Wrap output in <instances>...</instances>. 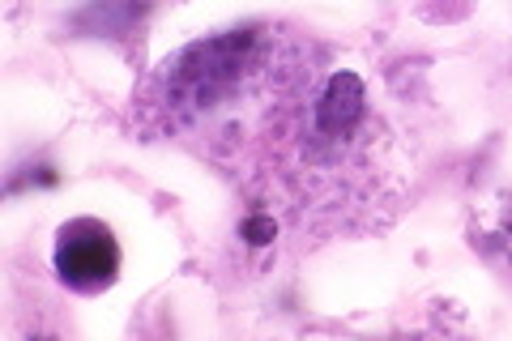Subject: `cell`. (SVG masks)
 <instances>
[{"label":"cell","mask_w":512,"mask_h":341,"mask_svg":"<svg viewBox=\"0 0 512 341\" xmlns=\"http://www.w3.org/2000/svg\"><path fill=\"white\" fill-rule=\"evenodd\" d=\"M56 278L73 295H103L120 278V243L99 218H73L56 231Z\"/></svg>","instance_id":"6da1fadb"},{"label":"cell","mask_w":512,"mask_h":341,"mask_svg":"<svg viewBox=\"0 0 512 341\" xmlns=\"http://www.w3.org/2000/svg\"><path fill=\"white\" fill-rule=\"evenodd\" d=\"M244 239L252 243V248H265V243H274V235H278V222H274V214H252V218H244Z\"/></svg>","instance_id":"7a4b0ae2"}]
</instances>
